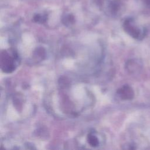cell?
<instances>
[{
    "instance_id": "cell-1",
    "label": "cell",
    "mask_w": 150,
    "mask_h": 150,
    "mask_svg": "<svg viewBox=\"0 0 150 150\" xmlns=\"http://www.w3.org/2000/svg\"><path fill=\"white\" fill-rule=\"evenodd\" d=\"M20 60L19 56L15 50H4L1 52V69L4 73H11L15 71L19 66Z\"/></svg>"
},
{
    "instance_id": "cell-2",
    "label": "cell",
    "mask_w": 150,
    "mask_h": 150,
    "mask_svg": "<svg viewBox=\"0 0 150 150\" xmlns=\"http://www.w3.org/2000/svg\"><path fill=\"white\" fill-rule=\"evenodd\" d=\"M123 28L124 30L134 39L142 40L145 36V30L144 29L139 28L132 19H126L123 23Z\"/></svg>"
},
{
    "instance_id": "cell-3",
    "label": "cell",
    "mask_w": 150,
    "mask_h": 150,
    "mask_svg": "<svg viewBox=\"0 0 150 150\" xmlns=\"http://www.w3.org/2000/svg\"><path fill=\"white\" fill-rule=\"evenodd\" d=\"M117 95L122 100H131L134 97L133 89L128 85H124L117 91Z\"/></svg>"
},
{
    "instance_id": "cell-4",
    "label": "cell",
    "mask_w": 150,
    "mask_h": 150,
    "mask_svg": "<svg viewBox=\"0 0 150 150\" xmlns=\"http://www.w3.org/2000/svg\"><path fill=\"white\" fill-rule=\"evenodd\" d=\"M87 141L88 144L92 147L96 148L100 145V141L98 137V133L94 129L90 131L88 133Z\"/></svg>"
},
{
    "instance_id": "cell-5",
    "label": "cell",
    "mask_w": 150,
    "mask_h": 150,
    "mask_svg": "<svg viewBox=\"0 0 150 150\" xmlns=\"http://www.w3.org/2000/svg\"><path fill=\"white\" fill-rule=\"evenodd\" d=\"M62 20H63V23L67 26L73 24L74 22V16L70 14L66 15L64 16H63Z\"/></svg>"
},
{
    "instance_id": "cell-6",
    "label": "cell",
    "mask_w": 150,
    "mask_h": 150,
    "mask_svg": "<svg viewBox=\"0 0 150 150\" xmlns=\"http://www.w3.org/2000/svg\"><path fill=\"white\" fill-rule=\"evenodd\" d=\"M47 19L46 15H41V14H36L33 17V20L35 22L38 23H44L46 22Z\"/></svg>"
}]
</instances>
